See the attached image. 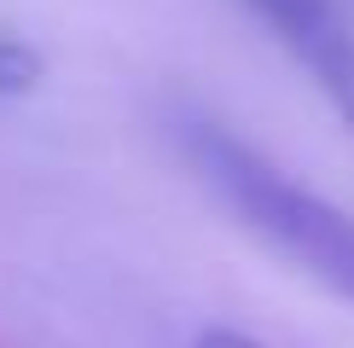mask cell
Here are the masks:
<instances>
[{
    "label": "cell",
    "mask_w": 354,
    "mask_h": 348,
    "mask_svg": "<svg viewBox=\"0 0 354 348\" xmlns=\"http://www.w3.org/2000/svg\"><path fill=\"white\" fill-rule=\"evenodd\" d=\"M35 81H41V58L29 52L24 41H6V35H0V99L29 93Z\"/></svg>",
    "instance_id": "3"
},
{
    "label": "cell",
    "mask_w": 354,
    "mask_h": 348,
    "mask_svg": "<svg viewBox=\"0 0 354 348\" xmlns=\"http://www.w3.org/2000/svg\"><path fill=\"white\" fill-rule=\"evenodd\" d=\"M180 151L198 168V180L227 203L239 221L268 238L285 261H297L308 279H319L331 296L354 302V221L331 197L290 180L273 157L227 134L221 122H180Z\"/></svg>",
    "instance_id": "1"
},
{
    "label": "cell",
    "mask_w": 354,
    "mask_h": 348,
    "mask_svg": "<svg viewBox=\"0 0 354 348\" xmlns=\"http://www.w3.org/2000/svg\"><path fill=\"white\" fill-rule=\"evenodd\" d=\"M273 41L314 76V87L331 99V110L354 128V29L337 18L331 0H244Z\"/></svg>",
    "instance_id": "2"
}]
</instances>
